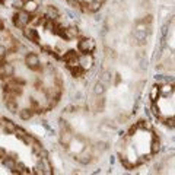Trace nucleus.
Masks as SVG:
<instances>
[{
  "mask_svg": "<svg viewBox=\"0 0 175 175\" xmlns=\"http://www.w3.org/2000/svg\"><path fill=\"white\" fill-rule=\"evenodd\" d=\"M13 22H15V25H16L18 28H25V26L29 24V15H28L26 12H24V10H20V12H18V13L15 15Z\"/></svg>",
  "mask_w": 175,
  "mask_h": 175,
  "instance_id": "1",
  "label": "nucleus"
},
{
  "mask_svg": "<svg viewBox=\"0 0 175 175\" xmlns=\"http://www.w3.org/2000/svg\"><path fill=\"white\" fill-rule=\"evenodd\" d=\"M79 50L83 53H91L95 50V42L92 39H83L79 42Z\"/></svg>",
  "mask_w": 175,
  "mask_h": 175,
  "instance_id": "2",
  "label": "nucleus"
},
{
  "mask_svg": "<svg viewBox=\"0 0 175 175\" xmlns=\"http://www.w3.org/2000/svg\"><path fill=\"white\" fill-rule=\"evenodd\" d=\"M26 63L28 66H31L32 69H38L39 67V58L37 54H28L26 56Z\"/></svg>",
  "mask_w": 175,
  "mask_h": 175,
  "instance_id": "3",
  "label": "nucleus"
},
{
  "mask_svg": "<svg viewBox=\"0 0 175 175\" xmlns=\"http://www.w3.org/2000/svg\"><path fill=\"white\" fill-rule=\"evenodd\" d=\"M147 35H146V31L144 29H137L134 31V39L137 41V44H144Z\"/></svg>",
  "mask_w": 175,
  "mask_h": 175,
  "instance_id": "4",
  "label": "nucleus"
},
{
  "mask_svg": "<svg viewBox=\"0 0 175 175\" xmlns=\"http://www.w3.org/2000/svg\"><path fill=\"white\" fill-rule=\"evenodd\" d=\"M2 123V125H3V128L6 130V131H9V133H13V131H16V125H15V123H12V121H9V120H2L0 121Z\"/></svg>",
  "mask_w": 175,
  "mask_h": 175,
  "instance_id": "5",
  "label": "nucleus"
},
{
  "mask_svg": "<svg viewBox=\"0 0 175 175\" xmlns=\"http://www.w3.org/2000/svg\"><path fill=\"white\" fill-rule=\"evenodd\" d=\"M80 64H82V67H85V69L91 67V66H92V57L88 56V54L82 56V57H80Z\"/></svg>",
  "mask_w": 175,
  "mask_h": 175,
  "instance_id": "6",
  "label": "nucleus"
},
{
  "mask_svg": "<svg viewBox=\"0 0 175 175\" xmlns=\"http://www.w3.org/2000/svg\"><path fill=\"white\" fill-rule=\"evenodd\" d=\"M25 37L29 38L31 41H37L38 39V35H37L35 29H31V28H25Z\"/></svg>",
  "mask_w": 175,
  "mask_h": 175,
  "instance_id": "7",
  "label": "nucleus"
},
{
  "mask_svg": "<svg viewBox=\"0 0 175 175\" xmlns=\"http://www.w3.org/2000/svg\"><path fill=\"white\" fill-rule=\"evenodd\" d=\"M99 80H101L102 83H105V85H108L109 82H111V73H109V72H104V73L101 75V77H99Z\"/></svg>",
  "mask_w": 175,
  "mask_h": 175,
  "instance_id": "8",
  "label": "nucleus"
},
{
  "mask_svg": "<svg viewBox=\"0 0 175 175\" xmlns=\"http://www.w3.org/2000/svg\"><path fill=\"white\" fill-rule=\"evenodd\" d=\"M3 165H5L6 168H9V169H16V163H15V161L10 159V158L3 159Z\"/></svg>",
  "mask_w": 175,
  "mask_h": 175,
  "instance_id": "9",
  "label": "nucleus"
},
{
  "mask_svg": "<svg viewBox=\"0 0 175 175\" xmlns=\"http://www.w3.org/2000/svg\"><path fill=\"white\" fill-rule=\"evenodd\" d=\"M99 6H101V2H92L89 6H88V9L92 10V12H95V10H98V9H99Z\"/></svg>",
  "mask_w": 175,
  "mask_h": 175,
  "instance_id": "10",
  "label": "nucleus"
},
{
  "mask_svg": "<svg viewBox=\"0 0 175 175\" xmlns=\"http://www.w3.org/2000/svg\"><path fill=\"white\" fill-rule=\"evenodd\" d=\"M104 92V83L102 82H99V83H96V86H95V94H102Z\"/></svg>",
  "mask_w": 175,
  "mask_h": 175,
  "instance_id": "11",
  "label": "nucleus"
},
{
  "mask_svg": "<svg viewBox=\"0 0 175 175\" xmlns=\"http://www.w3.org/2000/svg\"><path fill=\"white\" fill-rule=\"evenodd\" d=\"M19 114H20V117L22 118H29L31 117V113H29V109H22V111H19Z\"/></svg>",
  "mask_w": 175,
  "mask_h": 175,
  "instance_id": "12",
  "label": "nucleus"
},
{
  "mask_svg": "<svg viewBox=\"0 0 175 175\" xmlns=\"http://www.w3.org/2000/svg\"><path fill=\"white\" fill-rule=\"evenodd\" d=\"M158 92H159V89H158V86H155L152 89V92H150V98L152 99H156V95H158Z\"/></svg>",
  "mask_w": 175,
  "mask_h": 175,
  "instance_id": "13",
  "label": "nucleus"
},
{
  "mask_svg": "<svg viewBox=\"0 0 175 175\" xmlns=\"http://www.w3.org/2000/svg\"><path fill=\"white\" fill-rule=\"evenodd\" d=\"M25 7H26L28 10H35V9H37V5H35L34 2H31V3H26Z\"/></svg>",
  "mask_w": 175,
  "mask_h": 175,
  "instance_id": "14",
  "label": "nucleus"
},
{
  "mask_svg": "<svg viewBox=\"0 0 175 175\" xmlns=\"http://www.w3.org/2000/svg\"><path fill=\"white\" fill-rule=\"evenodd\" d=\"M47 13H48L51 18H53V16H57V10H56L54 7H48V9H47Z\"/></svg>",
  "mask_w": 175,
  "mask_h": 175,
  "instance_id": "15",
  "label": "nucleus"
},
{
  "mask_svg": "<svg viewBox=\"0 0 175 175\" xmlns=\"http://www.w3.org/2000/svg\"><path fill=\"white\" fill-rule=\"evenodd\" d=\"M13 6L15 7H22L24 6V0H13Z\"/></svg>",
  "mask_w": 175,
  "mask_h": 175,
  "instance_id": "16",
  "label": "nucleus"
},
{
  "mask_svg": "<svg viewBox=\"0 0 175 175\" xmlns=\"http://www.w3.org/2000/svg\"><path fill=\"white\" fill-rule=\"evenodd\" d=\"M67 2H69V3H70V5L73 6V7H80V6H79L80 3L77 2V0H67Z\"/></svg>",
  "mask_w": 175,
  "mask_h": 175,
  "instance_id": "17",
  "label": "nucleus"
},
{
  "mask_svg": "<svg viewBox=\"0 0 175 175\" xmlns=\"http://www.w3.org/2000/svg\"><path fill=\"white\" fill-rule=\"evenodd\" d=\"M153 147V152H156V150H159V142H156V140H153V144H152Z\"/></svg>",
  "mask_w": 175,
  "mask_h": 175,
  "instance_id": "18",
  "label": "nucleus"
},
{
  "mask_svg": "<svg viewBox=\"0 0 175 175\" xmlns=\"http://www.w3.org/2000/svg\"><path fill=\"white\" fill-rule=\"evenodd\" d=\"M5 54H6V48H5L3 45H0V58H2Z\"/></svg>",
  "mask_w": 175,
  "mask_h": 175,
  "instance_id": "19",
  "label": "nucleus"
},
{
  "mask_svg": "<svg viewBox=\"0 0 175 175\" xmlns=\"http://www.w3.org/2000/svg\"><path fill=\"white\" fill-rule=\"evenodd\" d=\"M0 2H2V3H3V2H5V0H0Z\"/></svg>",
  "mask_w": 175,
  "mask_h": 175,
  "instance_id": "20",
  "label": "nucleus"
},
{
  "mask_svg": "<svg viewBox=\"0 0 175 175\" xmlns=\"http://www.w3.org/2000/svg\"><path fill=\"white\" fill-rule=\"evenodd\" d=\"M0 66H2V63H0Z\"/></svg>",
  "mask_w": 175,
  "mask_h": 175,
  "instance_id": "21",
  "label": "nucleus"
}]
</instances>
